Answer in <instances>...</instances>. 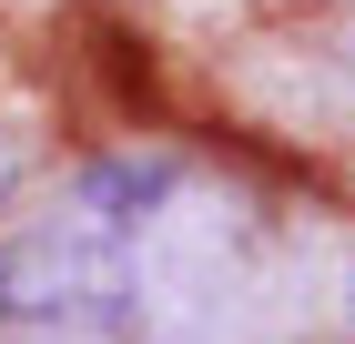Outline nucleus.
I'll return each instance as SVG.
<instances>
[{"mask_svg":"<svg viewBox=\"0 0 355 344\" xmlns=\"http://www.w3.org/2000/svg\"><path fill=\"white\" fill-rule=\"evenodd\" d=\"M10 183H21V142L0 132V203H10Z\"/></svg>","mask_w":355,"mask_h":344,"instance_id":"f03ea898","label":"nucleus"},{"mask_svg":"<svg viewBox=\"0 0 355 344\" xmlns=\"http://www.w3.org/2000/svg\"><path fill=\"white\" fill-rule=\"evenodd\" d=\"M345 324H355V264H345Z\"/></svg>","mask_w":355,"mask_h":344,"instance_id":"7ed1b4c3","label":"nucleus"},{"mask_svg":"<svg viewBox=\"0 0 355 344\" xmlns=\"http://www.w3.org/2000/svg\"><path fill=\"white\" fill-rule=\"evenodd\" d=\"M183 192L173 162H102L61 192L41 223L0 243V324H71V334H142L153 273L142 243L163 233L153 212Z\"/></svg>","mask_w":355,"mask_h":344,"instance_id":"f257e3e1","label":"nucleus"}]
</instances>
